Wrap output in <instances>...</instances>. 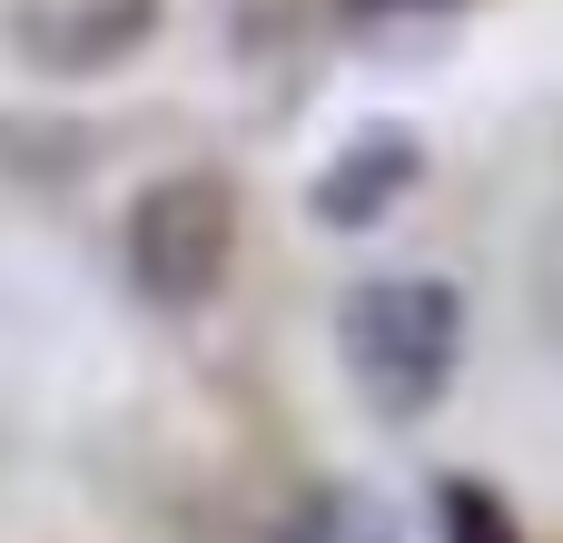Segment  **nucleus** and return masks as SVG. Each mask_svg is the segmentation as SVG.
<instances>
[{
  "label": "nucleus",
  "mask_w": 563,
  "mask_h": 543,
  "mask_svg": "<svg viewBox=\"0 0 563 543\" xmlns=\"http://www.w3.org/2000/svg\"><path fill=\"white\" fill-rule=\"evenodd\" d=\"M267 543H406V524L376 485H307Z\"/></svg>",
  "instance_id": "obj_5"
},
{
  "label": "nucleus",
  "mask_w": 563,
  "mask_h": 543,
  "mask_svg": "<svg viewBox=\"0 0 563 543\" xmlns=\"http://www.w3.org/2000/svg\"><path fill=\"white\" fill-rule=\"evenodd\" d=\"M238 267V188L218 168H168L129 198V287L148 307H208Z\"/></svg>",
  "instance_id": "obj_2"
},
{
  "label": "nucleus",
  "mask_w": 563,
  "mask_h": 543,
  "mask_svg": "<svg viewBox=\"0 0 563 543\" xmlns=\"http://www.w3.org/2000/svg\"><path fill=\"white\" fill-rule=\"evenodd\" d=\"M455 10H465V0H346L336 20H346V40L376 49V59H426V40H445Z\"/></svg>",
  "instance_id": "obj_6"
},
{
  "label": "nucleus",
  "mask_w": 563,
  "mask_h": 543,
  "mask_svg": "<svg viewBox=\"0 0 563 543\" xmlns=\"http://www.w3.org/2000/svg\"><path fill=\"white\" fill-rule=\"evenodd\" d=\"M416 178H426V138H416L406 119H366V129L307 178V218H317L327 237H366V228H386V218L416 198Z\"/></svg>",
  "instance_id": "obj_3"
},
{
  "label": "nucleus",
  "mask_w": 563,
  "mask_h": 543,
  "mask_svg": "<svg viewBox=\"0 0 563 543\" xmlns=\"http://www.w3.org/2000/svg\"><path fill=\"white\" fill-rule=\"evenodd\" d=\"M336 366H346L366 415H386V425L435 415L455 366H465V297L426 267L356 277L346 307H336Z\"/></svg>",
  "instance_id": "obj_1"
},
{
  "label": "nucleus",
  "mask_w": 563,
  "mask_h": 543,
  "mask_svg": "<svg viewBox=\"0 0 563 543\" xmlns=\"http://www.w3.org/2000/svg\"><path fill=\"white\" fill-rule=\"evenodd\" d=\"M158 30V0H40L30 20H20V59H40V69H109V59H129L139 40Z\"/></svg>",
  "instance_id": "obj_4"
},
{
  "label": "nucleus",
  "mask_w": 563,
  "mask_h": 543,
  "mask_svg": "<svg viewBox=\"0 0 563 543\" xmlns=\"http://www.w3.org/2000/svg\"><path fill=\"white\" fill-rule=\"evenodd\" d=\"M435 524H445V543H525L515 505L495 485H475V475H445L435 485Z\"/></svg>",
  "instance_id": "obj_7"
}]
</instances>
